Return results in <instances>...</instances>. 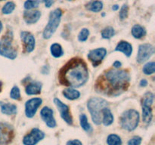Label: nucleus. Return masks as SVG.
I'll use <instances>...</instances> for the list:
<instances>
[{
    "mask_svg": "<svg viewBox=\"0 0 155 145\" xmlns=\"http://www.w3.org/2000/svg\"><path fill=\"white\" fill-rule=\"evenodd\" d=\"M130 82V74L125 69H109L98 77L95 88L98 93L117 96L127 90Z\"/></svg>",
    "mask_w": 155,
    "mask_h": 145,
    "instance_id": "1",
    "label": "nucleus"
},
{
    "mask_svg": "<svg viewBox=\"0 0 155 145\" xmlns=\"http://www.w3.org/2000/svg\"><path fill=\"white\" fill-rule=\"evenodd\" d=\"M89 70L86 62L81 58L74 57L70 60L58 73L59 82L70 88H79L86 83Z\"/></svg>",
    "mask_w": 155,
    "mask_h": 145,
    "instance_id": "2",
    "label": "nucleus"
},
{
    "mask_svg": "<svg viewBox=\"0 0 155 145\" xmlns=\"http://www.w3.org/2000/svg\"><path fill=\"white\" fill-rule=\"evenodd\" d=\"M108 107L107 101L101 98H92L87 103V107L90 113L92 119L95 125H100L102 121L101 111L104 108Z\"/></svg>",
    "mask_w": 155,
    "mask_h": 145,
    "instance_id": "3",
    "label": "nucleus"
},
{
    "mask_svg": "<svg viewBox=\"0 0 155 145\" xmlns=\"http://www.w3.org/2000/svg\"><path fill=\"white\" fill-rule=\"evenodd\" d=\"M0 55L14 60L17 57L18 52L13 42V34L12 31H8L0 40Z\"/></svg>",
    "mask_w": 155,
    "mask_h": 145,
    "instance_id": "4",
    "label": "nucleus"
},
{
    "mask_svg": "<svg viewBox=\"0 0 155 145\" xmlns=\"http://www.w3.org/2000/svg\"><path fill=\"white\" fill-rule=\"evenodd\" d=\"M62 16V11L60 8H57L51 11L49 15V20H48V24L45 26L44 29L42 36L45 39H48L51 37L54 32L56 31L58 27L59 24L61 22Z\"/></svg>",
    "mask_w": 155,
    "mask_h": 145,
    "instance_id": "5",
    "label": "nucleus"
},
{
    "mask_svg": "<svg viewBox=\"0 0 155 145\" xmlns=\"http://www.w3.org/2000/svg\"><path fill=\"white\" fill-rule=\"evenodd\" d=\"M139 122V113L135 110H129L124 113L120 119L121 126L127 131L136 129Z\"/></svg>",
    "mask_w": 155,
    "mask_h": 145,
    "instance_id": "6",
    "label": "nucleus"
},
{
    "mask_svg": "<svg viewBox=\"0 0 155 145\" xmlns=\"http://www.w3.org/2000/svg\"><path fill=\"white\" fill-rule=\"evenodd\" d=\"M154 53V48L151 44H142L139 47L136 60L138 63H142L147 61Z\"/></svg>",
    "mask_w": 155,
    "mask_h": 145,
    "instance_id": "7",
    "label": "nucleus"
},
{
    "mask_svg": "<svg viewBox=\"0 0 155 145\" xmlns=\"http://www.w3.org/2000/svg\"><path fill=\"white\" fill-rule=\"evenodd\" d=\"M14 137V130L12 125L0 122V145L10 143Z\"/></svg>",
    "mask_w": 155,
    "mask_h": 145,
    "instance_id": "8",
    "label": "nucleus"
},
{
    "mask_svg": "<svg viewBox=\"0 0 155 145\" xmlns=\"http://www.w3.org/2000/svg\"><path fill=\"white\" fill-rule=\"evenodd\" d=\"M45 134L39 128H33L30 133L24 136L23 143L24 145H36V143L44 138Z\"/></svg>",
    "mask_w": 155,
    "mask_h": 145,
    "instance_id": "9",
    "label": "nucleus"
},
{
    "mask_svg": "<svg viewBox=\"0 0 155 145\" xmlns=\"http://www.w3.org/2000/svg\"><path fill=\"white\" fill-rule=\"evenodd\" d=\"M107 54V51L104 48H96V49L92 50L88 54V58L92 63L94 66L96 67L102 61L103 59Z\"/></svg>",
    "mask_w": 155,
    "mask_h": 145,
    "instance_id": "10",
    "label": "nucleus"
},
{
    "mask_svg": "<svg viewBox=\"0 0 155 145\" xmlns=\"http://www.w3.org/2000/svg\"><path fill=\"white\" fill-rule=\"evenodd\" d=\"M42 100L39 98H35L27 101L25 104V113L27 117L32 118L35 116L37 109L42 104Z\"/></svg>",
    "mask_w": 155,
    "mask_h": 145,
    "instance_id": "11",
    "label": "nucleus"
},
{
    "mask_svg": "<svg viewBox=\"0 0 155 145\" xmlns=\"http://www.w3.org/2000/svg\"><path fill=\"white\" fill-rule=\"evenodd\" d=\"M54 103L55 104V105L57 106L58 110L60 112L61 116L62 119H63L68 125H72L73 118L71 113H70V109L69 107H68V106H67L66 104L62 103L61 101L59 99H58V98H54Z\"/></svg>",
    "mask_w": 155,
    "mask_h": 145,
    "instance_id": "12",
    "label": "nucleus"
},
{
    "mask_svg": "<svg viewBox=\"0 0 155 145\" xmlns=\"http://www.w3.org/2000/svg\"><path fill=\"white\" fill-rule=\"evenodd\" d=\"M21 38L24 45V51L27 53L33 51L35 48V38L29 32L23 31L21 33Z\"/></svg>",
    "mask_w": 155,
    "mask_h": 145,
    "instance_id": "13",
    "label": "nucleus"
},
{
    "mask_svg": "<svg viewBox=\"0 0 155 145\" xmlns=\"http://www.w3.org/2000/svg\"><path fill=\"white\" fill-rule=\"evenodd\" d=\"M40 116L42 120L49 128H54L56 126V121L53 116V110L48 107H45L41 110Z\"/></svg>",
    "mask_w": 155,
    "mask_h": 145,
    "instance_id": "14",
    "label": "nucleus"
},
{
    "mask_svg": "<svg viewBox=\"0 0 155 145\" xmlns=\"http://www.w3.org/2000/svg\"><path fill=\"white\" fill-rule=\"evenodd\" d=\"M41 17V12L39 11H27L24 14V19L27 24H33L37 22Z\"/></svg>",
    "mask_w": 155,
    "mask_h": 145,
    "instance_id": "15",
    "label": "nucleus"
},
{
    "mask_svg": "<svg viewBox=\"0 0 155 145\" xmlns=\"http://www.w3.org/2000/svg\"><path fill=\"white\" fill-rule=\"evenodd\" d=\"M42 83L39 82H33L26 86V94L28 95H36L41 93Z\"/></svg>",
    "mask_w": 155,
    "mask_h": 145,
    "instance_id": "16",
    "label": "nucleus"
},
{
    "mask_svg": "<svg viewBox=\"0 0 155 145\" xmlns=\"http://www.w3.org/2000/svg\"><path fill=\"white\" fill-rule=\"evenodd\" d=\"M115 51H121V52L124 53L127 57H130L132 54L133 52V46L130 43H129L128 42H126V41H121L118 43V45H117L116 48H115Z\"/></svg>",
    "mask_w": 155,
    "mask_h": 145,
    "instance_id": "17",
    "label": "nucleus"
},
{
    "mask_svg": "<svg viewBox=\"0 0 155 145\" xmlns=\"http://www.w3.org/2000/svg\"><path fill=\"white\" fill-rule=\"evenodd\" d=\"M101 116H102V121L101 122L105 126H108L113 123L114 116L109 108L105 107V108L103 109L102 111H101Z\"/></svg>",
    "mask_w": 155,
    "mask_h": 145,
    "instance_id": "18",
    "label": "nucleus"
},
{
    "mask_svg": "<svg viewBox=\"0 0 155 145\" xmlns=\"http://www.w3.org/2000/svg\"><path fill=\"white\" fill-rule=\"evenodd\" d=\"M0 107H1L2 113L4 114L12 115L17 113V107L15 104L0 102Z\"/></svg>",
    "mask_w": 155,
    "mask_h": 145,
    "instance_id": "19",
    "label": "nucleus"
},
{
    "mask_svg": "<svg viewBox=\"0 0 155 145\" xmlns=\"http://www.w3.org/2000/svg\"><path fill=\"white\" fill-rule=\"evenodd\" d=\"M142 106V120L145 123H150L152 119V109L151 106Z\"/></svg>",
    "mask_w": 155,
    "mask_h": 145,
    "instance_id": "20",
    "label": "nucleus"
},
{
    "mask_svg": "<svg viewBox=\"0 0 155 145\" xmlns=\"http://www.w3.org/2000/svg\"><path fill=\"white\" fill-rule=\"evenodd\" d=\"M63 95L68 100H76L80 98V93L74 88H68L63 91Z\"/></svg>",
    "mask_w": 155,
    "mask_h": 145,
    "instance_id": "21",
    "label": "nucleus"
},
{
    "mask_svg": "<svg viewBox=\"0 0 155 145\" xmlns=\"http://www.w3.org/2000/svg\"><path fill=\"white\" fill-rule=\"evenodd\" d=\"M146 34V30L142 26L136 24L132 28V35L136 39H141Z\"/></svg>",
    "mask_w": 155,
    "mask_h": 145,
    "instance_id": "22",
    "label": "nucleus"
},
{
    "mask_svg": "<svg viewBox=\"0 0 155 145\" xmlns=\"http://www.w3.org/2000/svg\"><path fill=\"white\" fill-rule=\"evenodd\" d=\"M80 125H81L82 128L88 133H91L92 131V128L90 124L88 122L87 116L85 114H81L80 116Z\"/></svg>",
    "mask_w": 155,
    "mask_h": 145,
    "instance_id": "23",
    "label": "nucleus"
},
{
    "mask_svg": "<svg viewBox=\"0 0 155 145\" xmlns=\"http://www.w3.org/2000/svg\"><path fill=\"white\" fill-rule=\"evenodd\" d=\"M51 55L54 57H60L63 55L64 51L62 47L59 44L54 43L51 45Z\"/></svg>",
    "mask_w": 155,
    "mask_h": 145,
    "instance_id": "24",
    "label": "nucleus"
},
{
    "mask_svg": "<svg viewBox=\"0 0 155 145\" xmlns=\"http://www.w3.org/2000/svg\"><path fill=\"white\" fill-rule=\"evenodd\" d=\"M154 94L151 92H147L145 94L142 99V105L151 106L154 102Z\"/></svg>",
    "mask_w": 155,
    "mask_h": 145,
    "instance_id": "25",
    "label": "nucleus"
},
{
    "mask_svg": "<svg viewBox=\"0 0 155 145\" xmlns=\"http://www.w3.org/2000/svg\"><path fill=\"white\" fill-rule=\"evenodd\" d=\"M107 143L108 145H121L122 144V140L120 137L117 134H110L107 137Z\"/></svg>",
    "mask_w": 155,
    "mask_h": 145,
    "instance_id": "26",
    "label": "nucleus"
},
{
    "mask_svg": "<svg viewBox=\"0 0 155 145\" xmlns=\"http://www.w3.org/2000/svg\"><path fill=\"white\" fill-rule=\"evenodd\" d=\"M103 3L101 1H94L89 4V7L88 8L89 11L93 12H99L102 10Z\"/></svg>",
    "mask_w": 155,
    "mask_h": 145,
    "instance_id": "27",
    "label": "nucleus"
},
{
    "mask_svg": "<svg viewBox=\"0 0 155 145\" xmlns=\"http://www.w3.org/2000/svg\"><path fill=\"white\" fill-rule=\"evenodd\" d=\"M142 71L146 75H151L153 74L155 71V63L154 61L149 62V63H146L145 66H143Z\"/></svg>",
    "mask_w": 155,
    "mask_h": 145,
    "instance_id": "28",
    "label": "nucleus"
},
{
    "mask_svg": "<svg viewBox=\"0 0 155 145\" xmlns=\"http://www.w3.org/2000/svg\"><path fill=\"white\" fill-rule=\"evenodd\" d=\"M114 34L115 31L113 27H106L101 31V36L103 39H110L112 36H114Z\"/></svg>",
    "mask_w": 155,
    "mask_h": 145,
    "instance_id": "29",
    "label": "nucleus"
},
{
    "mask_svg": "<svg viewBox=\"0 0 155 145\" xmlns=\"http://www.w3.org/2000/svg\"><path fill=\"white\" fill-rule=\"evenodd\" d=\"M39 3H40L39 0H27L24 3V8L27 10L36 8L39 7Z\"/></svg>",
    "mask_w": 155,
    "mask_h": 145,
    "instance_id": "30",
    "label": "nucleus"
},
{
    "mask_svg": "<svg viewBox=\"0 0 155 145\" xmlns=\"http://www.w3.org/2000/svg\"><path fill=\"white\" fill-rule=\"evenodd\" d=\"M15 8V3L12 2H8L6 3L4 6H3L2 9V12L4 14H11Z\"/></svg>",
    "mask_w": 155,
    "mask_h": 145,
    "instance_id": "31",
    "label": "nucleus"
},
{
    "mask_svg": "<svg viewBox=\"0 0 155 145\" xmlns=\"http://www.w3.org/2000/svg\"><path fill=\"white\" fill-rule=\"evenodd\" d=\"M11 98L14 100H21V92L20 89L17 86H14L10 92Z\"/></svg>",
    "mask_w": 155,
    "mask_h": 145,
    "instance_id": "32",
    "label": "nucleus"
},
{
    "mask_svg": "<svg viewBox=\"0 0 155 145\" xmlns=\"http://www.w3.org/2000/svg\"><path fill=\"white\" fill-rule=\"evenodd\" d=\"M89 35V30L86 28L83 29L78 35L79 41H80V42H85V41H86L87 40Z\"/></svg>",
    "mask_w": 155,
    "mask_h": 145,
    "instance_id": "33",
    "label": "nucleus"
},
{
    "mask_svg": "<svg viewBox=\"0 0 155 145\" xmlns=\"http://www.w3.org/2000/svg\"><path fill=\"white\" fill-rule=\"evenodd\" d=\"M128 6L127 5H124L122 6L120 9V18L121 20H124L127 18V15H128Z\"/></svg>",
    "mask_w": 155,
    "mask_h": 145,
    "instance_id": "34",
    "label": "nucleus"
},
{
    "mask_svg": "<svg viewBox=\"0 0 155 145\" xmlns=\"http://www.w3.org/2000/svg\"><path fill=\"white\" fill-rule=\"evenodd\" d=\"M142 143V137L134 136L128 141V145H140Z\"/></svg>",
    "mask_w": 155,
    "mask_h": 145,
    "instance_id": "35",
    "label": "nucleus"
},
{
    "mask_svg": "<svg viewBox=\"0 0 155 145\" xmlns=\"http://www.w3.org/2000/svg\"><path fill=\"white\" fill-rule=\"evenodd\" d=\"M67 145H83L81 142L79 140H69V141L67 143Z\"/></svg>",
    "mask_w": 155,
    "mask_h": 145,
    "instance_id": "36",
    "label": "nucleus"
},
{
    "mask_svg": "<svg viewBox=\"0 0 155 145\" xmlns=\"http://www.w3.org/2000/svg\"><path fill=\"white\" fill-rule=\"evenodd\" d=\"M42 1H43L44 3H45V7L50 8L51 5H52V4L54 2L55 0H42Z\"/></svg>",
    "mask_w": 155,
    "mask_h": 145,
    "instance_id": "37",
    "label": "nucleus"
},
{
    "mask_svg": "<svg viewBox=\"0 0 155 145\" xmlns=\"http://www.w3.org/2000/svg\"><path fill=\"white\" fill-rule=\"evenodd\" d=\"M121 65H122V63H121L120 62V61H118V60H116V61H115L114 63L113 66H114V67L116 68V69H117V68L120 67V66H121Z\"/></svg>",
    "mask_w": 155,
    "mask_h": 145,
    "instance_id": "38",
    "label": "nucleus"
},
{
    "mask_svg": "<svg viewBox=\"0 0 155 145\" xmlns=\"http://www.w3.org/2000/svg\"><path fill=\"white\" fill-rule=\"evenodd\" d=\"M147 85H148V81H147L146 79H143L141 80L140 86H142V87H145V86H146Z\"/></svg>",
    "mask_w": 155,
    "mask_h": 145,
    "instance_id": "39",
    "label": "nucleus"
},
{
    "mask_svg": "<svg viewBox=\"0 0 155 145\" xmlns=\"http://www.w3.org/2000/svg\"><path fill=\"white\" fill-rule=\"evenodd\" d=\"M119 9V5H113V7H112V10L113 11H117Z\"/></svg>",
    "mask_w": 155,
    "mask_h": 145,
    "instance_id": "40",
    "label": "nucleus"
},
{
    "mask_svg": "<svg viewBox=\"0 0 155 145\" xmlns=\"http://www.w3.org/2000/svg\"><path fill=\"white\" fill-rule=\"evenodd\" d=\"M2 22L0 21V33L2 32Z\"/></svg>",
    "mask_w": 155,
    "mask_h": 145,
    "instance_id": "41",
    "label": "nucleus"
},
{
    "mask_svg": "<svg viewBox=\"0 0 155 145\" xmlns=\"http://www.w3.org/2000/svg\"><path fill=\"white\" fill-rule=\"evenodd\" d=\"M2 82L0 81V92H1V91H2Z\"/></svg>",
    "mask_w": 155,
    "mask_h": 145,
    "instance_id": "42",
    "label": "nucleus"
},
{
    "mask_svg": "<svg viewBox=\"0 0 155 145\" xmlns=\"http://www.w3.org/2000/svg\"><path fill=\"white\" fill-rule=\"evenodd\" d=\"M68 1H73V0H68Z\"/></svg>",
    "mask_w": 155,
    "mask_h": 145,
    "instance_id": "43",
    "label": "nucleus"
},
{
    "mask_svg": "<svg viewBox=\"0 0 155 145\" xmlns=\"http://www.w3.org/2000/svg\"><path fill=\"white\" fill-rule=\"evenodd\" d=\"M0 1H4V0H0Z\"/></svg>",
    "mask_w": 155,
    "mask_h": 145,
    "instance_id": "44",
    "label": "nucleus"
}]
</instances>
